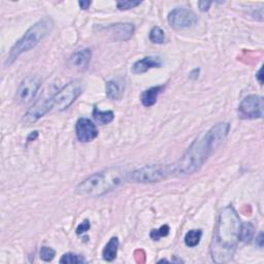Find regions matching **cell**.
Segmentation results:
<instances>
[{"mask_svg":"<svg viewBox=\"0 0 264 264\" xmlns=\"http://www.w3.org/2000/svg\"><path fill=\"white\" fill-rule=\"evenodd\" d=\"M92 58V51L90 49H82L72 53L68 59V64L76 70L84 71L88 68Z\"/></svg>","mask_w":264,"mask_h":264,"instance_id":"cell-13","label":"cell"},{"mask_svg":"<svg viewBox=\"0 0 264 264\" xmlns=\"http://www.w3.org/2000/svg\"><path fill=\"white\" fill-rule=\"evenodd\" d=\"M75 134L80 143H90L98 135L96 125L87 118H79L75 124Z\"/></svg>","mask_w":264,"mask_h":264,"instance_id":"cell-10","label":"cell"},{"mask_svg":"<svg viewBox=\"0 0 264 264\" xmlns=\"http://www.w3.org/2000/svg\"><path fill=\"white\" fill-rule=\"evenodd\" d=\"M163 89L164 86H155L145 90L140 95V101L143 106L146 108L153 107L156 104L159 95L162 93Z\"/></svg>","mask_w":264,"mask_h":264,"instance_id":"cell-16","label":"cell"},{"mask_svg":"<svg viewBox=\"0 0 264 264\" xmlns=\"http://www.w3.org/2000/svg\"><path fill=\"white\" fill-rule=\"evenodd\" d=\"M90 227H91V225H90L89 220H88V219L84 220V221L77 226V228H76V234L80 235V234H83V233H86L87 231H89Z\"/></svg>","mask_w":264,"mask_h":264,"instance_id":"cell-26","label":"cell"},{"mask_svg":"<svg viewBox=\"0 0 264 264\" xmlns=\"http://www.w3.org/2000/svg\"><path fill=\"white\" fill-rule=\"evenodd\" d=\"M263 243H264V239H263V232H260L258 234V236L256 237V246L260 249L263 248Z\"/></svg>","mask_w":264,"mask_h":264,"instance_id":"cell-28","label":"cell"},{"mask_svg":"<svg viewBox=\"0 0 264 264\" xmlns=\"http://www.w3.org/2000/svg\"><path fill=\"white\" fill-rule=\"evenodd\" d=\"M149 37H150V40L156 45H162L165 42V33L163 29L158 26L152 28V30L150 31Z\"/></svg>","mask_w":264,"mask_h":264,"instance_id":"cell-21","label":"cell"},{"mask_svg":"<svg viewBox=\"0 0 264 264\" xmlns=\"http://www.w3.org/2000/svg\"><path fill=\"white\" fill-rule=\"evenodd\" d=\"M118 249H119V238L114 236L109 240V242L106 245V247L103 251L104 259L108 262L114 261L117 257Z\"/></svg>","mask_w":264,"mask_h":264,"instance_id":"cell-17","label":"cell"},{"mask_svg":"<svg viewBox=\"0 0 264 264\" xmlns=\"http://www.w3.org/2000/svg\"><path fill=\"white\" fill-rule=\"evenodd\" d=\"M93 118L100 125H108L114 121L115 114L113 111H100L97 108H94Z\"/></svg>","mask_w":264,"mask_h":264,"instance_id":"cell-18","label":"cell"},{"mask_svg":"<svg viewBox=\"0 0 264 264\" xmlns=\"http://www.w3.org/2000/svg\"><path fill=\"white\" fill-rule=\"evenodd\" d=\"M229 130L230 124L221 122L200 134L190 145L182 158L173 164L174 173L178 175H189L196 172L207 162L216 148L226 138Z\"/></svg>","mask_w":264,"mask_h":264,"instance_id":"cell-1","label":"cell"},{"mask_svg":"<svg viewBox=\"0 0 264 264\" xmlns=\"http://www.w3.org/2000/svg\"><path fill=\"white\" fill-rule=\"evenodd\" d=\"M84 86L80 80H72L65 85L56 94L51 96L53 101V110L65 111L68 109L83 93Z\"/></svg>","mask_w":264,"mask_h":264,"instance_id":"cell-6","label":"cell"},{"mask_svg":"<svg viewBox=\"0 0 264 264\" xmlns=\"http://www.w3.org/2000/svg\"><path fill=\"white\" fill-rule=\"evenodd\" d=\"M127 175L124 170L118 167L95 172L77 185L76 192L87 197H100L116 189L124 180H127Z\"/></svg>","mask_w":264,"mask_h":264,"instance_id":"cell-3","label":"cell"},{"mask_svg":"<svg viewBox=\"0 0 264 264\" xmlns=\"http://www.w3.org/2000/svg\"><path fill=\"white\" fill-rule=\"evenodd\" d=\"M38 137V131H33L32 133H30L27 137V140L28 141H32V140H35L36 138Z\"/></svg>","mask_w":264,"mask_h":264,"instance_id":"cell-30","label":"cell"},{"mask_svg":"<svg viewBox=\"0 0 264 264\" xmlns=\"http://www.w3.org/2000/svg\"><path fill=\"white\" fill-rule=\"evenodd\" d=\"M141 5L140 0H125V2H119L117 4V7L120 11H128L131 9H134Z\"/></svg>","mask_w":264,"mask_h":264,"instance_id":"cell-24","label":"cell"},{"mask_svg":"<svg viewBox=\"0 0 264 264\" xmlns=\"http://www.w3.org/2000/svg\"><path fill=\"white\" fill-rule=\"evenodd\" d=\"M167 19L169 25L178 30L192 28L198 21V17L193 11L181 8L171 11Z\"/></svg>","mask_w":264,"mask_h":264,"instance_id":"cell-7","label":"cell"},{"mask_svg":"<svg viewBox=\"0 0 264 264\" xmlns=\"http://www.w3.org/2000/svg\"><path fill=\"white\" fill-rule=\"evenodd\" d=\"M256 77L260 84H262V68H260L256 74Z\"/></svg>","mask_w":264,"mask_h":264,"instance_id":"cell-31","label":"cell"},{"mask_svg":"<svg viewBox=\"0 0 264 264\" xmlns=\"http://www.w3.org/2000/svg\"><path fill=\"white\" fill-rule=\"evenodd\" d=\"M92 5L91 2H78V6L82 10H88Z\"/></svg>","mask_w":264,"mask_h":264,"instance_id":"cell-29","label":"cell"},{"mask_svg":"<svg viewBox=\"0 0 264 264\" xmlns=\"http://www.w3.org/2000/svg\"><path fill=\"white\" fill-rule=\"evenodd\" d=\"M42 86V78L38 75H29L25 77L17 90V98L22 104L31 103Z\"/></svg>","mask_w":264,"mask_h":264,"instance_id":"cell-9","label":"cell"},{"mask_svg":"<svg viewBox=\"0 0 264 264\" xmlns=\"http://www.w3.org/2000/svg\"><path fill=\"white\" fill-rule=\"evenodd\" d=\"M201 236H202V231L200 229H192V230H189L186 235H185V243L187 247H190V248H194L196 247L199 242H200V239H201Z\"/></svg>","mask_w":264,"mask_h":264,"instance_id":"cell-20","label":"cell"},{"mask_svg":"<svg viewBox=\"0 0 264 264\" xmlns=\"http://www.w3.org/2000/svg\"><path fill=\"white\" fill-rule=\"evenodd\" d=\"M240 225V218L232 206L220 212L211 243V256L214 262L228 263L233 259L239 241Z\"/></svg>","mask_w":264,"mask_h":264,"instance_id":"cell-2","label":"cell"},{"mask_svg":"<svg viewBox=\"0 0 264 264\" xmlns=\"http://www.w3.org/2000/svg\"><path fill=\"white\" fill-rule=\"evenodd\" d=\"M85 262H86V259L83 256L76 255L73 253H66L60 259V263H64V264H80Z\"/></svg>","mask_w":264,"mask_h":264,"instance_id":"cell-22","label":"cell"},{"mask_svg":"<svg viewBox=\"0 0 264 264\" xmlns=\"http://www.w3.org/2000/svg\"><path fill=\"white\" fill-rule=\"evenodd\" d=\"M173 165L164 164H151L140 167L131 173H128L127 180L134 183L151 184L158 183L174 175Z\"/></svg>","mask_w":264,"mask_h":264,"instance_id":"cell-5","label":"cell"},{"mask_svg":"<svg viewBox=\"0 0 264 264\" xmlns=\"http://www.w3.org/2000/svg\"><path fill=\"white\" fill-rule=\"evenodd\" d=\"M211 5H212V3H210V2H199L198 3V7L201 12H208Z\"/></svg>","mask_w":264,"mask_h":264,"instance_id":"cell-27","label":"cell"},{"mask_svg":"<svg viewBox=\"0 0 264 264\" xmlns=\"http://www.w3.org/2000/svg\"><path fill=\"white\" fill-rule=\"evenodd\" d=\"M170 228L168 225H162L159 229H153L150 233V236L153 240H159L161 237H165L169 234Z\"/></svg>","mask_w":264,"mask_h":264,"instance_id":"cell-23","label":"cell"},{"mask_svg":"<svg viewBox=\"0 0 264 264\" xmlns=\"http://www.w3.org/2000/svg\"><path fill=\"white\" fill-rule=\"evenodd\" d=\"M255 233V227L252 223H241L240 229H239V240L243 242H250L254 236Z\"/></svg>","mask_w":264,"mask_h":264,"instance_id":"cell-19","label":"cell"},{"mask_svg":"<svg viewBox=\"0 0 264 264\" xmlns=\"http://www.w3.org/2000/svg\"><path fill=\"white\" fill-rule=\"evenodd\" d=\"M162 65V62L159 57L155 56H149L145 57L144 59H140L136 61L132 66V72L135 74H143L147 72L148 70L156 67H160Z\"/></svg>","mask_w":264,"mask_h":264,"instance_id":"cell-14","label":"cell"},{"mask_svg":"<svg viewBox=\"0 0 264 264\" xmlns=\"http://www.w3.org/2000/svg\"><path fill=\"white\" fill-rule=\"evenodd\" d=\"M53 22L49 18H45L32 25L23 36L11 49L6 65L11 66L22 54L34 49L52 30Z\"/></svg>","mask_w":264,"mask_h":264,"instance_id":"cell-4","label":"cell"},{"mask_svg":"<svg viewBox=\"0 0 264 264\" xmlns=\"http://www.w3.org/2000/svg\"><path fill=\"white\" fill-rule=\"evenodd\" d=\"M134 25L131 23H117L107 28L108 33L116 42H126L130 39L134 33Z\"/></svg>","mask_w":264,"mask_h":264,"instance_id":"cell-12","label":"cell"},{"mask_svg":"<svg viewBox=\"0 0 264 264\" xmlns=\"http://www.w3.org/2000/svg\"><path fill=\"white\" fill-rule=\"evenodd\" d=\"M125 84L121 79H111L107 83V96L111 100H120L124 95Z\"/></svg>","mask_w":264,"mask_h":264,"instance_id":"cell-15","label":"cell"},{"mask_svg":"<svg viewBox=\"0 0 264 264\" xmlns=\"http://www.w3.org/2000/svg\"><path fill=\"white\" fill-rule=\"evenodd\" d=\"M263 97L252 94L245 97L238 106V113L243 119H261L263 117Z\"/></svg>","mask_w":264,"mask_h":264,"instance_id":"cell-8","label":"cell"},{"mask_svg":"<svg viewBox=\"0 0 264 264\" xmlns=\"http://www.w3.org/2000/svg\"><path fill=\"white\" fill-rule=\"evenodd\" d=\"M55 256H56V252L54 249L50 247H42L39 251V257L42 260L46 262H50L55 258Z\"/></svg>","mask_w":264,"mask_h":264,"instance_id":"cell-25","label":"cell"},{"mask_svg":"<svg viewBox=\"0 0 264 264\" xmlns=\"http://www.w3.org/2000/svg\"><path fill=\"white\" fill-rule=\"evenodd\" d=\"M53 110V101L52 98H47L44 101L36 103L24 116L23 121L25 124L30 125L32 123L37 122L39 119L45 117L48 113Z\"/></svg>","mask_w":264,"mask_h":264,"instance_id":"cell-11","label":"cell"}]
</instances>
